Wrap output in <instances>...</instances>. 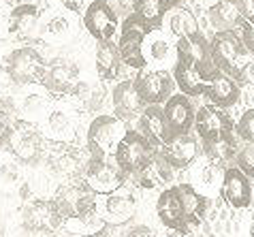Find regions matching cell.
I'll list each match as a JSON object with an SVG mask.
<instances>
[{
  "instance_id": "60d3db41",
  "label": "cell",
  "mask_w": 254,
  "mask_h": 237,
  "mask_svg": "<svg viewBox=\"0 0 254 237\" xmlns=\"http://www.w3.org/2000/svg\"><path fill=\"white\" fill-rule=\"evenodd\" d=\"M235 132L246 143H254V107L242 114V118L235 124Z\"/></svg>"
},
{
  "instance_id": "680465c9",
  "label": "cell",
  "mask_w": 254,
  "mask_h": 237,
  "mask_svg": "<svg viewBox=\"0 0 254 237\" xmlns=\"http://www.w3.org/2000/svg\"><path fill=\"white\" fill-rule=\"evenodd\" d=\"M252 201H254V188H252Z\"/></svg>"
},
{
  "instance_id": "44dd1931",
  "label": "cell",
  "mask_w": 254,
  "mask_h": 237,
  "mask_svg": "<svg viewBox=\"0 0 254 237\" xmlns=\"http://www.w3.org/2000/svg\"><path fill=\"white\" fill-rule=\"evenodd\" d=\"M192 173H190V179L188 182L190 186L194 188L199 194H203L207 201L216 194H220V186H222V178H224V169L220 165L211 163L209 158L201 156L192 163Z\"/></svg>"
},
{
  "instance_id": "bcb514c9",
  "label": "cell",
  "mask_w": 254,
  "mask_h": 237,
  "mask_svg": "<svg viewBox=\"0 0 254 237\" xmlns=\"http://www.w3.org/2000/svg\"><path fill=\"white\" fill-rule=\"evenodd\" d=\"M58 6H62L64 11H70V13H79L83 9V2L86 0H54Z\"/></svg>"
},
{
  "instance_id": "d6986e66",
  "label": "cell",
  "mask_w": 254,
  "mask_h": 237,
  "mask_svg": "<svg viewBox=\"0 0 254 237\" xmlns=\"http://www.w3.org/2000/svg\"><path fill=\"white\" fill-rule=\"evenodd\" d=\"M15 105H17V120L37 124L45 116L49 105H52V99H49V92L41 83H34V86L17 88Z\"/></svg>"
},
{
  "instance_id": "f1b7e54d",
  "label": "cell",
  "mask_w": 254,
  "mask_h": 237,
  "mask_svg": "<svg viewBox=\"0 0 254 237\" xmlns=\"http://www.w3.org/2000/svg\"><path fill=\"white\" fill-rule=\"evenodd\" d=\"M173 176H175V169L162 158L160 150H156L145 169L141 173H137V176L128 178V179H132V182L141 188H158V186L169 188V184L173 182Z\"/></svg>"
},
{
  "instance_id": "4dcf8cb0",
  "label": "cell",
  "mask_w": 254,
  "mask_h": 237,
  "mask_svg": "<svg viewBox=\"0 0 254 237\" xmlns=\"http://www.w3.org/2000/svg\"><path fill=\"white\" fill-rule=\"evenodd\" d=\"M178 194H180V201H182V210H184V218H186V225L190 227H199L207 216L209 210V201L199 194L188 182L186 184H178Z\"/></svg>"
},
{
  "instance_id": "ba28073f",
  "label": "cell",
  "mask_w": 254,
  "mask_h": 237,
  "mask_svg": "<svg viewBox=\"0 0 254 237\" xmlns=\"http://www.w3.org/2000/svg\"><path fill=\"white\" fill-rule=\"evenodd\" d=\"M150 32L152 28L135 13L130 17L122 19V24H120V39L116 45L124 64H128L130 68H139V71H143L147 66L143 58V41Z\"/></svg>"
},
{
  "instance_id": "4316f807",
  "label": "cell",
  "mask_w": 254,
  "mask_h": 237,
  "mask_svg": "<svg viewBox=\"0 0 254 237\" xmlns=\"http://www.w3.org/2000/svg\"><path fill=\"white\" fill-rule=\"evenodd\" d=\"M156 214H158V220L169 231H188L184 210H182V201L175 186H169L160 192V197L156 201Z\"/></svg>"
},
{
  "instance_id": "f546056e",
  "label": "cell",
  "mask_w": 254,
  "mask_h": 237,
  "mask_svg": "<svg viewBox=\"0 0 254 237\" xmlns=\"http://www.w3.org/2000/svg\"><path fill=\"white\" fill-rule=\"evenodd\" d=\"M203 96H207L214 107L227 109L239 101V86L231 77H227L224 73L216 71V75L205 83V88H203Z\"/></svg>"
},
{
  "instance_id": "3957f363",
  "label": "cell",
  "mask_w": 254,
  "mask_h": 237,
  "mask_svg": "<svg viewBox=\"0 0 254 237\" xmlns=\"http://www.w3.org/2000/svg\"><path fill=\"white\" fill-rule=\"evenodd\" d=\"M4 148L22 165H39V163H43L47 141H45V137L41 135L37 124L24 122V120H13L11 135H9V141H6Z\"/></svg>"
},
{
  "instance_id": "7a4b0ae2",
  "label": "cell",
  "mask_w": 254,
  "mask_h": 237,
  "mask_svg": "<svg viewBox=\"0 0 254 237\" xmlns=\"http://www.w3.org/2000/svg\"><path fill=\"white\" fill-rule=\"evenodd\" d=\"M49 199L54 201L56 210H58L60 218L64 222L96 212L94 210L96 207V194L81 178L70 179V182H62Z\"/></svg>"
},
{
  "instance_id": "603a6c76",
  "label": "cell",
  "mask_w": 254,
  "mask_h": 237,
  "mask_svg": "<svg viewBox=\"0 0 254 237\" xmlns=\"http://www.w3.org/2000/svg\"><path fill=\"white\" fill-rule=\"evenodd\" d=\"M143 58L145 64L158 66L156 71H167L169 64L175 66L178 60V52H175V43L162 32V28L152 30L143 41Z\"/></svg>"
},
{
  "instance_id": "c3c4849f",
  "label": "cell",
  "mask_w": 254,
  "mask_h": 237,
  "mask_svg": "<svg viewBox=\"0 0 254 237\" xmlns=\"http://www.w3.org/2000/svg\"><path fill=\"white\" fill-rule=\"evenodd\" d=\"M126 237H156L154 235V231L150 227H143V225H139V227H132L128 233H126Z\"/></svg>"
},
{
  "instance_id": "8992f818",
  "label": "cell",
  "mask_w": 254,
  "mask_h": 237,
  "mask_svg": "<svg viewBox=\"0 0 254 237\" xmlns=\"http://www.w3.org/2000/svg\"><path fill=\"white\" fill-rule=\"evenodd\" d=\"M209 54L216 71L224 73L231 79H235L239 68L246 64L250 56L235 32H214V37L209 41Z\"/></svg>"
},
{
  "instance_id": "e0dca14e",
  "label": "cell",
  "mask_w": 254,
  "mask_h": 237,
  "mask_svg": "<svg viewBox=\"0 0 254 237\" xmlns=\"http://www.w3.org/2000/svg\"><path fill=\"white\" fill-rule=\"evenodd\" d=\"M175 52H178V58H184L190 64H194L205 81H209L216 75V66L211 62V54H209V41L201 32L178 41L175 43Z\"/></svg>"
},
{
  "instance_id": "681fc988",
  "label": "cell",
  "mask_w": 254,
  "mask_h": 237,
  "mask_svg": "<svg viewBox=\"0 0 254 237\" xmlns=\"http://www.w3.org/2000/svg\"><path fill=\"white\" fill-rule=\"evenodd\" d=\"M158 4H160V9H162V11L169 13L171 9H175V6L180 4V0H158Z\"/></svg>"
},
{
  "instance_id": "1f68e13d",
  "label": "cell",
  "mask_w": 254,
  "mask_h": 237,
  "mask_svg": "<svg viewBox=\"0 0 254 237\" xmlns=\"http://www.w3.org/2000/svg\"><path fill=\"white\" fill-rule=\"evenodd\" d=\"M173 79L180 88V94H184V96H201L203 88H205V83H207L205 79H203V75L196 71V66L190 64V62L184 60V58L175 60Z\"/></svg>"
},
{
  "instance_id": "f6af8a7d",
  "label": "cell",
  "mask_w": 254,
  "mask_h": 237,
  "mask_svg": "<svg viewBox=\"0 0 254 237\" xmlns=\"http://www.w3.org/2000/svg\"><path fill=\"white\" fill-rule=\"evenodd\" d=\"M233 81H235L239 88L242 86H254V58L246 60V64L239 68V73L235 75V79Z\"/></svg>"
},
{
  "instance_id": "9f6ffc18",
  "label": "cell",
  "mask_w": 254,
  "mask_h": 237,
  "mask_svg": "<svg viewBox=\"0 0 254 237\" xmlns=\"http://www.w3.org/2000/svg\"><path fill=\"white\" fill-rule=\"evenodd\" d=\"M0 237H4V229H2V225H0Z\"/></svg>"
},
{
  "instance_id": "e575fe53",
  "label": "cell",
  "mask_w": 254,
  "mask_h": 237,
  "mask_svg": "<svg viewBox=\"0 0 254 237\" xmlns=\"http://www.w3.org/2000/svg\"><path fill=\"white\" fill-rule=\"evenodd\" d=\"M39 28H41L39 39L45 41V43H49V45H64L73 39V34H75V28H73V24H70V19L66 15H62V13L52 15L43 26H39Z\"/></svg>"
},
{
  "instance_id": "7bdbcfd3",
  "label": "cell",
  "mask_w": 254,
  "mask_h": 237,
  "mask_svg": "<svg viewBox=\"0 0 254 237\" xmlns=\"http://www.w3.org/2000/svg\"><path fill=\"white\" fill-rule=\"evenodd\" d=\"M103 101H105V88H103V83H92V88H90V94H88V101H86V105H83V109L90 111V114H94V111L101 109Z\"/></svg>"
},
{
  "instance_id": "ac0fdd59",
  "label": "cell",
  "mask_w": 254,
  "mask_h": 237,
  "mask_svg": "<svg viewBox=\"0 0 254 237\" xmlns=\"http://www.w3.org/2000/svg\"><path fill=\"white\" fill-rule=\"evenodd\" d=\"M248 15L246 0H218L207 9V19L214 32H235V28H242Z\"/></svg>"
},
{
  "instance_id": "74e56055",
  "label": "cell",
  "mask_w": 254,
  "mask_h": 237,
  "mask_svg": "<svg viewBox=\"0 0 254 237\" xmlns=\"http://www.w3.org/2000/svg\"><path fill=\"white\" fill-rule=\"evenodd\" d=\"M105 222L98 218V214L92 212L88 216H81V218H73V220H66L64 225H62V229H64L66 233H75L79 237H88V235H96L105 231Z\"/></svg>"
},
{
  "instance_id": "8d00e7d4",
  "label": "cell",
  "mask_w": 254,
  "mask_h": 237,
  "mask_svg": "<svg viewBox=\"0 0 254 237\" xmlns=\"http://www.w3.org/2000/svg\"><path fill=\"white\" fill-rule=\"evenodd\" d=\"M22 163L11 154L0 156V192L9 194L22 188Z\"/></svg>"
},
{
  "instance_id": "277c9868",
  "label": "cell",
  "mask_w": 254,
  "mask_h": 237,
  "mask_svg": "<svg viewBox=\"0 0 254 237\" xmlns=\"http://www.w3.org/2000/svg\"><path fill=\"white\" fill-rule=\"evenodd\" d=\"M19 225L30 235H45L60 231L64 220L60 218L54 201L47 197H30L19 207Z\"/></svg>"
},
{
  "instance_id": "484cf974",
  "label": "cell",
  "mask_w": 254,
  "mask_h": 237,
  "mask_svg": "<svg viewBox=\"0 0 254 237\" xmlns=\"http://www.w3.org/2000/svg\"><path fill=\"white\" fill-rule=\"evenodd\" d=\"M39 24H41V11H39V6L32 2L13 6V9L6 13V34L15 37L19 41L32 39Z\"/></svg>"
},
{
  "instance_id": "9a60e30c",
  "label": "cell",
  "mask_w": 254,
  "mask_h": 237,
  "mask_svg": "<svg viewBox=\"0 0 254 237\" xmlns=\"http://www.w3.org/2000/svg\"><path fill=\"white\" fill-rule=\"evenodd\" d=\"M135 90L139 94V99L143 101L145 107L150 105H162L171 99L173 92V77L169 75V71H141L135 79Z\"/></svg>"
},
{
  "instance_id": "6da1fadb",
  "label": "cell",
  "mask_w": 254,
  "mask_h": 237,
  "mask_svg": "<svg viewBox=\"0 0 254 237\" xmlns=\"http://www.w3.org/2000/svg\"><path fill=\"white\" fill-rule=\"evenodd\" d=\"M45 64L47 62L39 50H34L32 45H19L2 56L0 73H4L13 86L24 88L41 83L45 73Z\"/></svg>"
},
{
  "instance_id": "f5cc1de1",
  "label": "cell",
  "mask_w": 254,
  "mask_h": 237,
  "mask_svg": "<svg viewBox=\"0 0 254 237\" xmlns=\"http://www.w3.org/2000/svg\"><path fill=\"white\" fill-rule=\"evenodd\" d=\"M199 2H201L203 6H205V9H209V6H214V4L218 2V0H199Z\"/></svg>"
},
{
  "instance_id": "83f0119b",
  "label": "cell",
  "mask_w": 254,
  "mask_h": 237,
  "mask_svg": "<svg viewBox=\"0 0 254 237\" xmlns=\"http://www.w3.org/2000/svg\"><path fill=\"white\" fill-rule=\"evenodd\" d=\"M160 154L178 171V169H186V167L192 165L199 158L201 150H199V141L192 135H184V137H175L171 143L165 145L160 150Z\"/></svg>"
},
{
  "instance_id": "cb8c5ba5",
  "label": "cell",
  "mask_w": 254,
  "mask_h": 237,
  "mask_svg": "<svg viewBox=\"0 0 254 237\" xmlns=\"http://www.w3.org/2000/svg\"><path fill=\"white\" fill-rule=\"evenodd\" d=\"M220 197L227 201L233 210H244V207H248L252 203V184L237 167L224 169Z\"/></svg>"
},
{
  "instance_id": "8fae6325",
  "label": "cell",
  "mask_w": 254,
  "mask_h": 237,
  "mask_svg": "<svg viewBox=\"0 0 254 237\" xmlns=\"http://www.w3.org/2000/svg\"><path fill=\"white\" fill-rule=\"evenodd\" d=\"M81 179L94 190L96 197H105L120 190L126 184V176L120 171L114 156L109 158H88Z\"/></svg>"
},
{
  "instance_id": "db71d44e",
  "label": "cell",
  "mask_w": 254,
  "mask_h": 237,
  "mask_svg": "<svg viewBox=\"0 0 254 237\" xmlns=\"http://www.w3.org/2000/svg\"><path fill=\"white\" fill-rule=\"evenodd\" d=\"M88 237H114V235H109L107 231H101V233H96V235H88Z\"/></svg>"
},
{
  "instance_id": "6f0895ef",
  "label": "cell",
  "mask_w": 254,
  "mask_h": 237,
  "mask_svg": "<svg viewBox=\"0 0 254 237\" xmlns=\"http://www.w3.org/2000/svg\"><path fill=\"white\" fill-rule=\"evenodd\" d=\"M2 56H4V54H2V50H0V64H2Z\"/></svg>"
},
{
  "instance_id": "ffe728a7",
  "label": "cell",
  "mask_w": 254,
  "mask_h": 237,
  "mask_svg": "<svg viewBox=\"0 0 254 237\" xmlns=\"http://www.w3.org/2000/svg\"><path fill=\"white\" fill-rule=\"evenodd\" d=\"M139 132L147 139V143L154 150H162L165 145H169L175 139L167 124L165 111L158 105H150L143 109V114L139 116Z\"/></svg>"
},
{
  "instance_id": "7c38bea8",
  "label": "cell",
  "mask_w": 254,
  "mask_h": 237,
  "mask_svg": "<svg viewBox=\"0 0 254 237\" xmlns=\"http://www.w3.org/2000/svg\"><path fill=\"white\" fill-rule=\"evenodd\" d=\"M81 79V68L73 58H54L45 64V73L41 79L49 94L54 96H68Z\"/></svg>"
},
{
  "instance_id": "7dc6e473",
  "label": "cell",
  "mask_w": 254,
  "mask_h": 237,
  "mask_svg": "<svg viewBox=\"0 0 254 237\" xmlns=\"http://www.w3.org/2000/svg\"><path fill=\"white\" fill-rule=\"evenodd\" d=\"M9 135H11V120L0 116V150H2L6 145V141H9Z\"/></svg>"
},
{
  "instance_id": "d4e9b609",
  "label": "cell",
  "mask_w": 254,
  "mask_h": 237,
  "mask_svg": "<svg viewBox=\"0 0 254 237\" xmlns=\"http://www.w3.org/2000/svg\"><path fill=\"white\" fill-rule=\"evenodd\" d=\"M162 111H165L167 124H169V128H171L173 137L190 135L192 124H194V107H192V103H190L188 96L171 94V99L165 103Z\"/></svg>"
},
{
  "instance_id": "836d02e7",
  "label": "cell",
  "mask_w": 254,
  "mask_h": 237,
  "mask_svg": "<svg viewBox=\"0 0 254 237\" xmlns=\"http://www.w3.org/2000/svg\"><path fill=\"white\" fill-rule=\"evenodd\" d=\"M94 62H96V73L103 81L116 79L120 73V64H122V58H120L118 45L114 41H105V43L96 45L94 52Z\"/></svg>"
},
{
  "instance_id": "f35d334b",
  "label": "cell",
  "mask_w": 254,
  "mask_h": 237,
  "mask_svg": "<svg viewBox=\"0 0 254 237\" xmlns=\"http://www.w3.org/2000/svg\"><path fill=\"white\" fill-rule=\"evenodd\" d=\"M15 94H17V86H13L11 79L4 73H0V116L2 118H9L11 120V118L17 116Z\"/></svg>"
},
{
  "instance_id": "4fadbf2b",
  "label": "cell",
  "mask_w": 254,
  "mask_h": 237,
  "mask_svg": "<svg viewBox=\"0 0 254 237\" xmlns=\"http://www.w3.org/2000/svg\"><path fill=\"white\" fill-rule=\"evenodd\" d=\"M96 214L105 225H126L137 212V199L128 188L122 186L120 190L105 194V197H96Z\"/></svg>"
},
{
  "instance_id": "ee69618b",
  "label": "cell",
  "mask_w": 254,
  "mask_h": 237,
  "mask_svg": "<svg viewBox=\"0 0 254 237\" xmlns=\"http://www.w3.org/2000/svg\"><path fill=\"white\" fill-rule=\"evenodd\" d=\"M242 43L246 47V52L254 56V15H248L246 22L242 24Z\"/></svg>"
},
{
  "instance_id": "d6a6232c",
  "label": "cell",
  "mask_w": 254,
  "mask_h": 237,
  "mask_svg": "<svg viewBox=\"0 0 254 237\" xmlns=\"http://www.w3.org/2000/svg\"><path fill=\"white\" fill-rule=\"evenodd\" d=\"M167 22V30L171 37H175L178 41L182 39H188L192 37V34L201 32L199 30V22H196V17L192 15V11L184 9V6H175V9H171L165 15V19H162V24Z\"/></svg>"
},
{
  "instance_id": "f907efd6",
  "label": "cell",
  "mask_w": 254,
  "mask_h": 237,
  "mask_svg": "<svg viewBox=\"0 0 254 237\" xmlns=\"http://www.w3.org/2000/svg\"><path fill=\"white\" fill-rule=\"evenodd\" d=\"M0 2H2V4H6V6H11V9H13V6L26 4V2H28V0H0Z\"/></svg>"
},
{
  "instance_id": "9c48e42d",
  "label": "cell",
  "mask_w": 254,
  "mask_h": 237,
  "mask_svg": "<svg viewBox=\"0 0 254 237\" xmlns=\"http://www.w3.org/2000/svg\"><path fill=\"white\" fill-rule=\"evenodd\" d=\"M77 124L79 114L64 105V103H54L45 111V116L39 120V130L49 143H70L77 135Z\"/></svg>"
},
{
  "instance_id": "ab89813d",
  "label": "cell",
  "mask_w": 254,
  "mask_h": 237,
  "mask_svg": "<svg viewBox=\"0 0 254 237\" xmlns=\"http://www.w3.org/2000/svg\"><path fill=\"white\" fill-rule=\"evenodd\" d=\"M235 167L248 179H254V143H246L242 150H237Z\"/></svg>"
},
{
  "instance_id": "11a10c76",
  "label": "cell",
  "mask_w": 254,
  "mask_h": 237,
  "mask_svg": "<svg viewBox=\"0 0 254 237\" xmlns=\"http://www.w3.org/2000/svg\"><path fill=\"white\" fill-rule=\"evenodd\" d=\"M250 237H254V214H252V218H250Z\"/></svg>"
},
{
  "instance_id": "5b68a950",
  "label": "cell",
  "mask_w": 254,
  "mask_h": 237,
  "mask_svg": "<svg viewBox=\"0 0 254 237\" xmlns=\"http://www.w3.org/2000/svg\"><path fill=\"white\" fill-rule=\"evenodd\" d=\"M126 126L118 120L116 116L101 114L96 116L88 126L86 135V148H88V158H109L114 156L120 139L124 137Z\"/></svg>"
},
{
  "instance_id": "5bb4252c",
  "label": "cell",
  "mask_w": 254,
  "mask_h": 237,
  "mask_svg": "<svg viewBox=\"0 0 254 237\" xmlns=\"http://www.w3.org/2000/svg\"><path fill=\"white\" fill-rule=\"evenodd\" d=\"M192 126L199 132L203 143H216L222 139L233 137V120L222 109L214 105H203L199 111H194V124Z\"/></svg>"
},
{
  "instance_id": "d590c367",
  "label": "cell",
  "mask_w": 254,
  "mask_h": 237,
  "mask_svg": "<svg viewBox=\"0 0 254 237\" xmlns=\"http://www.w3.org/2000/svg\"><path fill=\"white\" fill-rule=\"evenodd\" d=\"M203 156L209 158L211 163L220 165L222 169L235 167V156H237V145L235 139H222L216 143H203Z\"/></svg>"
},
{
  "instance_id": "7402d4cb",
  "label": "cell",
  "mask_w": 254,
  "mask_h": 237,
  "mask_svg": "<svg viewBox=\"0 0 254 237\" xmlns=\"http://www.w3.org/2000/svg\"><path fill=\"white\" fill-rule=\"evenodd\" d=\"M111 103H114V116L120 122H132L143 114V101L139 99L135 83L132 79H124L114 86V92H111Z\"/></svg>"
},
{
  "instance_id": "52a82bcc",
  "label": "cell",
  "mask_w": 254,
  "mask_h": 237,
  "mask_svg": "<svg viewBox=\"0 0 254 237\" xmlns=\"http://www.w3.org/2000/svg\"><path fill=\"white\" fill-rule=\"evenodd\" d=\"M154 152L156 150L147 143V139L139 130H126L114 152V160L120 167V171L126 176V179H128L145 169L154 156Z\"/></svg>"
},
{
  "instance_id": "2e32d148",
  "label": "cell",
  "mask_w": 254,
  "mask_h": 237,
  "mask_svg": "<svg viewBox=\"0 0 254 237\" xmlns=\"http://www.w3.org/2000/svg\"><path fill=\"white\" fill-rule=\"evenodd\" d=\"M83 28L92 37L96 43L105 41H114V34L120 30V19L107 4L92 0L86 9H83Z\"/></svg>"
},
{
  "instance_id": "816d5d0a",
  "label": "cell",
  "mask_w": 254,
  "mask_h": 237,
  "mask_svg": "<svg viewBox=\"0 0 254 237\" xmlns=\"http://www.w3.org/2000/svg\"><path fill=\"white\" fill-rule=\"evenodd\" d=\"M162 237H192L188 231H169L167 235H162Z\"/></svg>"
},
{
  "instance_id": "30bf717a",
  "label": "cell",
  "mask_w": 254,
  "mask_h": 237,
  "mask_svg": "<svg viewBox=\"0 0 254 237\" xmlns=\"http://www.w3.org/2000/svg\"><path fill=\"white\" fill-rule=\"evenodd\" d=\"M43 163L52 176L62 182H70V179H79L83 176L88 160H83V154L70 143H47Z\"/></svg>"
},
{
  "instance_id": "b9f144b4",
  "label": "cell",
  "mask_w": 254,
  "mask_h": 237,
  "mask_svg": "<svg viewBox=\"0 0 254 237\" xmlns=\"http://www.w3.org/2000/svg\"><path fill=\"white\" fill-rule=\"evenodd\" d=\"M98 2H103V4H107L111 11L118 15V19L122 17H130L132 13H135V6H137V0H98Z\"/></svg>"
}]
</instances>
